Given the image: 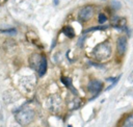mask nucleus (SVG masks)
I'll return each instance as SVG.
<instances>
[{"instance_id": "nucleus-1", "label": "nucleus", "mask_w": 133, "mask_h": 127, "mask_svg": "<svg viewBox=\"0 0 133 127\" xmlns=\"http://www.w3.org/2000/svg\"><path fill=\"white\" fill-rule=\"evenodd\" d=\"M35 118V112L32 108L26 107L23 109H20L18 113H16L15 119L17 121V123L21 126H27L30 123L33 122Z\"/></svg>"}, {"instance_id": "nucleus-2", "label": "nucleus", "mask_w": 133, "mask_h": 127, "mask_svg": "<svg viewBox=\"0 0 133 127\" xmlns=\"http://www.w3.org/2000/svg\"><path fill=\"white\" fill-rule=\"evenodd\" d=\"M111 46L108 42H103V43L97 45L93 51V54L96 59L98 60H105L110 57L111 55Z\"/></svg>"}, {"instance_id": "nucleus-3", "label": "nucleus", "mask_w": 133, "mask_h": 127, "mask_svg": "<svg viewBox=\"0 0 133 127\" xmlns=\"http://www.w3.org/2000/svg\"><path fill=\"white\" fill-rule=\"evenodd\" d=\"M93 15H94L93 7L87 5V6L82 7V9L79 10V13H78V18H79V20L81 21V22H86V21H88L90 19H92Z\"/></svg>"}, {"instance_id": "nucleus-4", "label": "nucleus", "mask_w": 133, "mask_h": 127, "mask_svg": "<svg viewBox=\"0 0 133 127\" xmlns=\"http://www.w3.org/2000/svg\"><path fill=\"white\" fill-rule=\"evenodd\" d=\"M102 86H103V84H102L101 81H99V80H90V82H88V84H87V90H88L90 93L97 95L99 92L101 91Z\"/></svg>"}, {"instance_id": "nucleus-5", "label": "nucleus", "mask_w": 133, "mask_h": 127, "mask_svg": "<svg viewBox=\"0 0 133 127\" xmlns=\"http://www.w3.org/2000/svg\"><path fill=\"white\" fill-rule=\"evenodd\" d=\"M61 104V101L59 98L57 97H51L48 99V102H47V105H48V108L51 110H53V112H56L57 109L59 108Z\"/></svg>"}, {"instance_id": "nucleus-6", "label": "nucleus", "mask_w": 133, "mask_h": 127, "mask_svg": "<svg viewBox=\"0 0 133 127\" xmlns=\"http://www.w3.org/2000/svg\"><path fill=\"white\" fill-rule=\"evenodd\" d=\"M41 59H42V55L39 54V53H33L31 54V56L29 57V65L31 68H33L34 70H38L39 66H40V63H41Z\"/></svg>"}, {"instance_id": "nucleus-7", "label": "nucleus", "mask_w": 133, "mask_h": 127, "mask_svg": "<svg viewBox=\"0 0 133 127\" xmlns=\"http://www.w3.org/2000/svg\"><path fill=\"white\" fill-rule=\"evenodd\" d=\"M127 48V39L126 36H122L118 39V51L120 54H124Z\"/></svg>"}, {"instance_id": "nucleus-8", "label": "nucleus", "mask_w": 133, "mask_h": 127, "mask_svg": "<svg viewBox=\"0 0 133 127\" xmlns=\"http://www.w3.org/2000/svg\"><path fill=\"white\" fill-rule=\"evenodd\" d=\"M39 72V75L40 76H44L47 71V59L45 56H42V59H41V63H40V66H39L38 70Z\"/></svg>"}, {"instance_id": "nucleus-9", "label": "nucleus", "mask_w": 133, "mask_h": 127, "mask_svg": "<svg viewBox=\"0 0 133 127\" xmlns=\"http://www.w3.org/2000/svg\"><path fill=\"white\" fill-rule=\"evenodd\" d=\"M64 32L66 34L67 36H69V38H74L75 36V32H74V29H73L72 27H70V26H67V27L64 28Z\"/></svg>"}, {"instance_id": "nucleus-10", "label": "nucleus", "mask_w": 133, "mask_h": 127, "mask_svg": "<svg viewBox=\"0 0 133 127\" xmlns=\"http://www.w3.org/2000/svg\"><path fill=\"white\" fill-rule=\"evenodd\" d=\"M123 127H133V115H130L129 117H127L123 124Z\"/></svg>"}, {"instance_id": "nucleus-11", "label": "nucleus", "mask_w": 133, "mask_h": 127, "mask_svg": "<svg viewBox=\"0 0 133 127\" xmlns=\"http://www.w3.org/2000/svg\"><path fill=\"white\" fill-rule=\"evenodd\" d=\"M61 81L62 82H64V86H67L68 88H70V89H72L73 90V92H75V93H76V91H74V89L72 88V83H71V79L70 78H66V77H61Z\"/></svg>"}, {"instance_id": "nucleus-12", "label": "nucleus", "mask_w": 133, "mask_h": 127, "mask_svg": "<svg viewBox=\"0 0 133 127\" xmlns=\"http://www.w3.org/2000/svg\"><path fill=\"white\" fill-rule=\"evenodd\" d=\"M98 20H99V23H100V24H103V23H105L106 21H107V17L104 14H100L98 17Z\"/></svg>"}, {"instance_id": "nucleus-13", "label": "nucleus", "mask_w": 133, "mask_h": 127, "mask_svg": "<svg viewBox=\"0 0 133 127\" xmlns=\"http://www.w3.org/2000/svg\"><path fill=\"white\" fill-rule=\"evenodd\" d=\"M2 33H9V34H16L17 33V30L15 28H9V29H2L1 30Z\"/></svg>"}, {"instance_id": "nucleus-14", "label": "nucleus", "mask_w": 133, "mask_h": 127, "mask_svg": "<svg viewBox=\"0 0 133 127\" xmlns=\"http://www.w3.org/2000/svg\"><path fill=\"white\" fill-rule=\"evenodd\" d=\"M112 6H113V9H120V7H121V3H120L119 1H116V0H114V1H112Z\"/></svg>"}, {"instance_id": "nucleus-15", "label": "nucleus", "mask_w": 133, "mask_h": 127, "mask_svg": "<svg viewBox=\"0 0 133 127\" xmlns=\"http://www.w3.org/2000/svg\"><path fill=\"white\" fill-rule=\"evenodd\" d=\"M128 79H129V81H131V82H133V71H132L131 73H130V75H129Z\"/></svg>"}]
</instances>
